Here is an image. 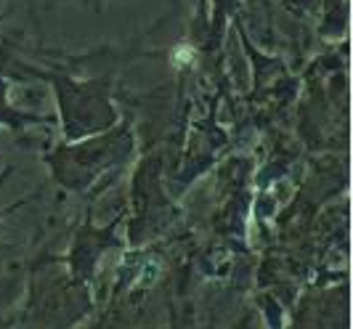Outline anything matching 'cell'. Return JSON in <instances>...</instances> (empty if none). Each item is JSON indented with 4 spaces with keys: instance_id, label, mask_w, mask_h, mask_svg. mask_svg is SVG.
<instances>
[{
    "instance_id": "6da1fadb",
    "label": "cell",
    "mask_w": 353,
    "mask_h": 329,
    "mask_svg": "<svg viewBox=\"0 0 353 329\" xmlns=\"http://www.w3.org/2000/svg\"><path fill=\"white\" fill-rule=\"evenodd\" d=\"M194 59V51L189 48V46H181V48H176V56H173V61H176L178 67H183V64H189Z\"/></svg>"
}]
</instances>
